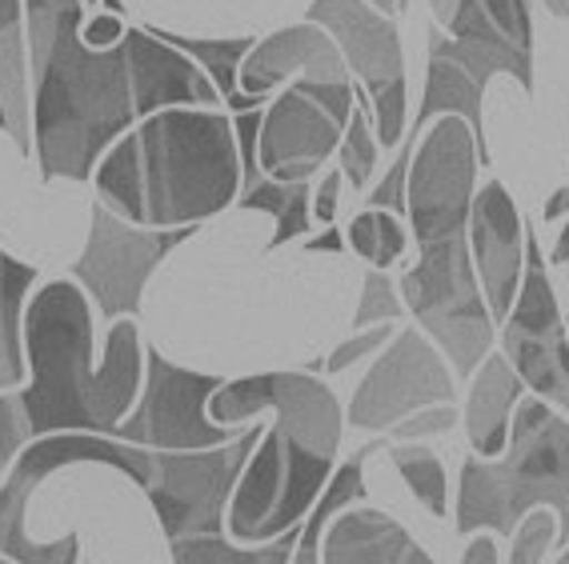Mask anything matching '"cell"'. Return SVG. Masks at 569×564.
Wrapping results in <instances>:
<instances>
[{
  "label": "cell",
  "instance_id": "74e56055",
  "mask_svg": "<svg viewBox=\"0 0 569 564\" xmlns=\"http://www.w3.org/2000/svg\"><path fill=\"white\" fill-rule=\"evenodd\" d=\"M84 4H89V9H97V4H101V0H84Z\"/></svg>",
  "mask_w": 569,
  "mask_h": 564
},
{
  "label": "cell",
  "instance_id": "1f68e13d",
  "mask_svg": "<svg viewBox=\"0 0 569 564\" xmlns=\"http://www.w3.org/2000/svg\"><path fill=\"white\" fill-rule=\"evenodd\" d=\"M341 181H346V177H341V169H337V172H326V177H321V184L313 189V216L321 224H333V216H337V192H341Z\"/></svg>",
  "mask_w": 569,
  "mask_h": 564
},
{
  "label": "cell",
  "instance_id": "9c48e42d",
  "mask_svg": "<svg viewBox=\"0 0 569 564\" xmlns=\"http://www.w3.org/2000/svg\"><path fill=\"white\" fill-rule=\"evenodd\" d=\"M441 32L429 37V57L461 69L486 89L493 77H513L533 89L526 0H433Z\"/></svg>",
  "mask_w": 569,
  "mask_h": 564
},
{
  "label": "cell",
  "instance_id": "f35d334b",
  "mask_svg": "<svg viewBox=\"0 0 569 564\" xmlns=\"http://www.w3.org/2000/svg\"><path fill=\"white\" fill-rule=\"evenodd\" d=\"M397 9H409V0H397Z\"/></svg>",
  "mask_w": 569,
  "mask_h": 564
},
{
  "label": "cell",
  "instance_id": "7c38bea8",
  "mask_svg": "<svg viewBox=\"0 0 569 564\" xmlns=\"http://www.w3.org/2000/svg\"><path fill=\"white\" fill-rule=\"evenodd\" d=\"M289 77H297L301 89H306L313 101L326 104L337 124L349 121V112H353V101H357L353 72H349L341 49H337L333 37H329L321 24L306 21V24H293V29H281V32H273V37L257 41L253 49H249V57L241 61L237 89H241L244 97L264 101V97L281 89Z\"/></svg>",
  "mask_w": 569,
  "mask_h": 564
},
{
  "label": "cell",
  "instance_id": "4dcf8cb0",
  "mask_svg": "<svg viewBox=\"0 0 569 564\" xmlns=\"http://www.w3.org/2000/svg\"><path fill=\"white\" fill-rule=\"evenodd\" d=\"M124 32H129V24L117 17V12H92L89 21L81 24V37H84V44L89 49H101V52H109V49H117V44L124 41Z\"/></svg>",
  "mask_w": 569,
  "mask_h": 564
},
{
  "label": "cell",
  "instance_id": "e0dca14e",
  "mask_svg": "<svg viewBox=\"0 0 569 564\" xmlns=\"http://www.w3.org/2000/svg\"><path fill=\"white\" fill-rule=\"evenodd\" d=\"M132 64V101H137V121L169 104H193V109H217L221 92L204 77V69L161 41L153 29H129L124 32Z\"/></svg>",
  "mask_w": 569,
  "mask_h": 564
},
{
  "label": "cell",
  "instance_id": "8fae6325",
  "mask_svg": "<svg viewBox=\"0 0 569 564\" xmlns=\"http://www.w3.org/2000/svg\"><path fill=\"white\" fill-rule=\"evenodd\" d=\"M273 409L277 429L284 441H293L297 449L317 456H333L341 444V404L329 393V384H321L309 373H264V376H244V381L221 384L209 396V416L217 424H244L249 416H261Z\"/></svg>",
  "mask_w": 569,
  "mask_h": 564
},
{
  "label": "cell",
  "instance_id": "d590c367",
  "mask_svg": "<svg viewBox=\"0 0 569 564\" xmlns=\"http://www.w3.org/2000/svg\"><path fill=\"white\" fill-rule=\"evenodd\" d=\"M369 4H373V9H381V12H386V17H393V12H401V9H397V0H369Z\"/></svg>",
  "mask_w": 569,
  "mask_h": 564
},
{
  "label": "cell",
  "instance_id": "277c9868",
  "mask_svg": "<svg viewBox=\"0 0 569 564\" xmlns=\"http://www.w3.org/2000/svg\"><path fill=\"white\" fill-rule=\"evenodd\" d=\"M506 464H481L469 456L461 469V501H458V528L469 533L478 524H498L513 528L529 501H549L558 496L566 508L569 528V421L549 413V404L526 401L518 409L513 441H506Z\"/></svg>",
  "mask_w": 569,
  "mask_h": 564
},
{
  "label": "cell",
  "instance_id": "44dd1931",
  "mask_svg": "<svg viewBox=\"0 0 569 564\" xmlns=\"http://www.w3.org/2000/svg\"><path fill=\"white\" fill-rule=\"evenodd\" d=\"M161 41H169L173 49H181L184 57H193L197 64L204 69V77L217 84L221 92V104L233 112H253V109H264V101L257 97H244L237 89V72H241V61L249 57L253 49V37H221V41H209V37H181V32H161L153 29Z\"/></svg>",
  "mask_w": 569,
  "mask_h": 564
},
{
  "label": "cell",
  "instance_id": "ac0fdd59",
  "mask_svg": "<svg viewBox=\"0 0 569 564\" xmlns=\"http://www.w3.org/2000/svg\"><path fill=\"white\" fill-rule=\"evenodd\" d=\"M289 493V444H284L281 429H269V433L257 441V449L244 461L241 476L233 484V501H229V533L233 541L253 544L269 541L277 533V513H281V501Z\"/></svg>",
  "mask_w": 569,
  "mask_h": 564
},
{
  "label": "cell",
  "instance_id": "f546056e",
  "mask_svg": "<svg viewBox=\"0 0 569 564\" xmlns=\"http://www.w3.org/2000/svg\"><path fill=\"white\" fill-rule=\"evenodd\" d=\"M389 336H393V324H377V329H369V333L353 336V341H346V344H337V353L326 361V369L329 373H346L349 364L361 361V356L373 353V349H381Z\"/></svg>",
  "mask_w": 569,
  "mask_h": 564
},
{
  "label": "cell",
  "instance_id": "d6986e66",
  "mask_svg": "<svg viewBox=\"0 0 569 564\" xmlns=\"http://www.w3.org/2000/svg\"><path fill=\"white\" fill-rule=\"evenodd\" d=\"M518 396H521V381H518V373L509 369L506 356H486L466 401V433L478 456L506 453L509 413H513Z\"/></svg>",
  "mask_w": 569,
  "mask_h": 564
},
{
  "label": "cell",
  "instance_id": "8992f818",
  "mask_svg": "<svg viewBox=\"0 0 569 564\" xmlns=\"http://www.w3.org/2000/svg\"><path fill=\"white\" fill-rule=\"evenodd\" d=\"M197 229L201 224H184V229H141V224L117 216L104 201H92L89 244H84L81 261L72 264V276H77V284L97 304V313L104 321L137 316L141 313L149 276Z\"/></svg>",
  "mask_w": 569,
  "mask_h": 564
},
{
  "label": "cell",
  "instance_id": "6da1fadb",
  "mask_svg": "<svg viewBox=\"0 0 569 564\" xmlns=\"http://www.w3.org/2000/svg\"><path fill=\"white\" fill-rule=\"evenodd\" d=\"M81 24L84 0H24L32 144L44 181H89L137 124L129 44L89 49Z\"/></svg>",
  "mask_w": 569,
  "mask_h": 564
},
{
  "label": "cell",
  "instance_id": "484cf974",
  "mask_svg": "<svg viewBox=\"0 0 569 564\" xmlns=\"http://www.w3.org/2000/svg\"><path fill=\"white\" fill-rule=\"evenodd\" d=\"M406 313V301L397 293L389 276L381 269H373L366 276V293H361V304H357V316L353 324L357 329H366V324H389V321H401Z\"/></svg>",
  "mask_w": 569,
  "mask_h": 564
},
{
  "label": "cell",
  "instance_id": "30bf717a",
  "mask_svg": "<svg viewBox=\"0 0 569 564\" xmlns=\"http://www.w3.org/2000/svg\"><path fill=\"white\" fill-rule=\"evenodd\" d=\"M264 429H244L237 441L197 453H157V473L144 493L153 496L169 541L184 536H213L221 528L224 496H233L244 461L257 449Z\"/></svg>",
  "mask_w": 569,
  "mask_h": 564
},
{
  "label": "cell",
  "instance_id": "4fadbf2b",
  "mask_svg": "<svg viewBox=\"0 0 569 564\" xmlns=\"http://www.w3.org/2000/svg\"><path fill=\"white\" fill-rule=\"evenodd\" d=\"M506 361L541 401L569 413V333L546 281L538 241H526V276L506 316Z\"/></svg>",
  "mask_w": 569,
  "mask_h": 564
},
{
  "label": "cell",
  "instance_id": "5b68a950",
  "mask_svg": "<svg viewBox=\"0 0 569 564\" xmlns=\"http://www.w3.org/2000/svg\"><path fill=\"white\" fill-rule=\"evenodd\" d=\"M101 461L121 469L124 476L149 489L157 473V453L124 444L117 436H97V433H49L29 441V449L17 453L9 469V481L0 484V556H9L17 564H77L81 561V541L64 536V541L37 544L24 533V508H29V493L41 481H49L64 464H89Z\"/></svg>",
  "mask_w": 569,
  "mask_h": 564
},
{
  "label": "cell",
  "instance_id": "83f0119b",
  "mask_svg": "<svg viewBox=\"0 0 569 564\" xmlns=\"http://www.w3.org/2000/svg\"><path fill=\"white\" fill-rule=\"evenodd\" d=\"M397 161L389 164L386 181L369 192V209H389V212H406V177H409V161H413L417 149V132L409 137L406 144H397Z\"/></svg>",
  "mask_w": 569,
  "mask_h": 564
},
{
  "label": "cell",
  "instance_id": "5bb4252c",
  "mask_svg": "<svg viewBox=\"0 0 569 564\" xmlns=\"http://www.w3.org/2000/svg\"><path fill=\"white\" fill-rule=\"evenodd\" d=\"M453 401V373L433 353V344L417 329L397 333L386 356L373 364V373L361 381L353 404H349V421L353 429H393L417 409Z\"/></svg>",
  "mask_w": 569,
  "mask_h": 564
},
{
  "label": "cell",
  "instance_id": "ffe728a7",
  "mask_svg": "<svg viewBox=\"0 0 569 564\" xmlns=\"http://www.w3.org/2000/svg\"><path fill=\"white\" fill-rule=\"evenodd\" d=\"M461 117L473 132V141H478V161L489 164V149H486V132H481V84L469 77L461 64H449L438 61V57H429V81H426V101L417 109V121L413 129H429V121H438V117Z\"/></svg>",
  "mask_w": 569,
  "mask_h": 564
},
{
  "label": "cell",
  "instance_id": "ba28073f",
  "mask_svg": "<svg viewBox=\"0 0 569 564\" xmlns=\"http://www.w3.org/2000/svg\"><path fill=\"white\" fill-rule=\"evenodd\" d=\"M221 389L217 376L177 369L157 349H144V384L137 404L129 409V421H121L117 441L149 449V453H197L217 444L237 441L229 424H217L209 416V396Z\"/></svg>",
  "mask_w": 569,
  "mask_h": 564
},
{
  "label": "cell",
  "instance_id": "d4e9b609",
  "mask_svg": "<svg viewBox=\"0 0 569 564\" xmlns=\"http://www.w3.org/2000/svg\"><path fill=\"white\" fill-rule=\"evenodd\" d=\"M337 152H341V177L361 189L377 164V137H373V121H369V97L361 104H353L346 129H341Z\"/></svg>",
  "mask_w": 569,
  "mask_h": 564
},
{
  "label": "cell",
  "instance_id": "cb8c5ba5",
  "mask_svg": "<svg viewBox=\"0 0 569 564\" xmlns=\"http://www.w3.org/2000/svg\"><path fill=\"white\" fill-rule=\"evenodd\" d=\"M389 456H393V464L409 481L417 501L426 504L433 516H446L449 513V476H446V469H441L438 453L426 449V444H397Z\"/></svg>",
  "mask_w": 569,
  "mask_h": 564
},
{
  "label": "cell",
  "instance_id": "3957f363",
  "mask_svg": "<svg viewBox=\"0 0 569 564\" xmlns=\"http://www.w3.org/2000/svg\"><path fill=\"white\" fill-rule=\"evenodd\" d=\"M97 201L141 229L201 224L241 197V152L221 109L169 104L132 124L97 164Z\"/></svg>",
  "mask_w": 569,
  "mask_h": 564
},
{
  "label": "cell",
  "instance_id": "52a82bcc",
  "mask_svg": "<svg viewBox=\"0 0 569 564\" xmlns=\"http://www.w3.org/2000/svg\"><path fill=\"white\" fill-rule=\"evenodd\" d=\"M309 21L333 37L353 81L366 84L377 144L397 149L406 141V57L393 17L369 0H313Z\"/></svg>",
  "mask_w": 569,
  "mask_h": 564
},
{
  "label": "cell",
  "instance_id": "e575fe53",
  "mask_svg": "<svg viewBox=\"0 0 569 564\" xmlns=\"http://www.w3.org/2000/svg\"><path fill=\"white\" fill-rule=\"evenodd\" d=\"M553 261H558V264H566V261H569V224L561 229L558 244H553Z\"/></svg>",
  "mask_w": 569,
  "mask_h": 564
},
{
  "label": "cell",
  "instance_id": "603a6c76",
  "mask_svg": "<svg viewBox=\"0 0 569 564\" xmlns=\"http://www.w3.org/2000/svg\"><path fill=\"white\" fill-rule=\"evenodd\" d=\"M346 241L353 244L357 256H366L373 269L386 272L389 264L406 252L409 244V232L406 224L397 221V212L389 209H366V212H357L353 221H349V232H346Z\"/></svg>",
  "mask_w": 569,
  "mask_h": 564
},
{
  "label": "cell",
  "instance_id": "7402d4cb",
  "mask_svg": "<svg viewBox=\"0 0 569 564\" xmlns=\"http://www.w3.org/2000/svg\"><path fill=\"white\" fill-rule=\"evenodd\" d=\"M237 204H241V209L269 212L277 221L269 249H281V244H289L293 236H306V232L313 229V189H309V181L284 184V181H269L261 172L253 184H244Z\"/></svg>",
  "mask_w": 569,
  "mask_h": 564
},
{
  "label": "cell",
  "instance_id": "d6a6232c",
  "mask_svg": "<svg viewBox=\"0 0 569 564\" xmlns=\"http://www.w3.org/2000/svg\"><path fill=\"white\" fill-rule=\"evenodd\" d=\"M561 212H569V184L558 192V197H553V201L546 204V221H558Z\"/></svg>",
  "mask_w": 569,
  "mask_h": 564
},
{
  "label": "cell",
  "instance_id": "9a60e30c",
  "mask_svg": "<svg viewBox=\"0 0 569 564\" xmlns=\"http://www.w3.org/2000/svg\"><path fill=\"white\" fill-rule=\"evenodd\" d=\"M346 124L333 121V112L313 101L301 84L273 97L261 112V137H257V164L269 181H313L321 164L341 144Z\"/></svg>",
  "mask_w": 569,
  "mask_h": 564
},
{
  "label": "cell",
  "instance_id": "f1b7e54d",
  "mask_svg": "<svg viewBox=\"0 0 569 564\" xmlns=\"http://www.w3.org/2000/svg\"><path fill=\"white\" fill-rule=\"evenodd\" d=\"M458 424V409H453V401L449 404H429V409H417V413H409L406 421L393 424V436H401V441H421V436H433V433H446V429H453Z\"/></svg>",
  "mask_w": 569,
  "mask_h": 564
},
{
  "label": "cell",
  "instance_id": "2e32d148",
  "mask_svg": "<svg viewBox=\"0 0 569 564\" xmlns=\"http://www.w3.org/2000/svg\"><path fill=\"white\" fill-rule=\"evenodd\" d=\"M469 256L478 272L481 296L493 321H506L518 301L521 264H526V241H521V216L513 197L501 181L481 184L469 204Z\"/></svg>",
  "mask_w": 569,
  "mask_h": 564
},
{
  "label": "cell",
  "instance_id": "4316f807",
  "mask_svg": "<svg viewBox=\"0 0 569 564\" xmlns=\"http://www.w3.org/2000/svg\"><path fill=\"white\" fill-rule=\"evenodd\" d=\"M9 381L0 373V476L9 473L17 453H21V444H29V421H24V409H21V393L12 389L4 393Z\"/></svg>",
  "mask_w": 569,
  "mask_h": 564
},
{
  "label": "cell",
  "instance_id": "836d02e7",
  "mask_svg": "<svg viewBox=\"0 0 569 564\" xmlns=\"http://www.w3.org/2000/svg\"><path fill=\"white\" fill-rule=\"evenodd\" d=\"M321 249H326V252H341V236H337V232L329 229L326 236H317V241H309V252H321Z\"/></svg>",
  "mask_w": 569,
  "mask_h": 564
},
{
  "label": "cell",
  "instance_id": "60d3db41",
  "mask_svg": "<svg viewBox=\"0 0 569 564\" xmlns=\"http://www.w3.org/2000/svg\"><path fill=\"white\" fill-rule=\"evenodd\" d=\"M0 564H4V561H0Z\"/></svg>",
  "mask_w": 569,
  "mask_h": 564
},
{
  "label": "cell",
  "instance_id": "8d00e7d4",
  "mask_svg": "<svg viewBox=\"0 0 569 564\" xmlns=\"http://www.w3.org/2000/svg\"><path fill=\"white\" fill-rule=\"evenodd\" d=\"M549 12H558V17H569V0H546Z\"/></svg>",
  "mask_w": 569,
  "mask_h": 564
},
{
  "label": "cell",
  "instance_id": "7a4b0ae2",
  "mask_svg": "<svg viewBox=\"0 0 569 564\" xmlns=\"http://www.w3.org/2000/svg\"><path fill=\"white\" fill-rule=\"evenodd\" d=\"M24 364L32 384L21 393L29 441L49 433L112 436L144 384V344L132 316L112 321L104 356L92 353V304L81 284L52 281L24 304Z\"/></svg>",
  "mask_w": 569,
  "mask_h": 564
},
{
  "label": "cell",
  "instance_id": "ab89813d",
  "mask_svg": "<svg viewBox=\"0 0 569 564\" xmlns=\"http://www.w3.org/2000/svg\"><path fill=\"white\" fill-rule=\"evenodd\" d=\"M566 333H569V329H566Z\"/></svg>",
  "mask_w": 569,
  "mask_h": 564
}]
</instances>
